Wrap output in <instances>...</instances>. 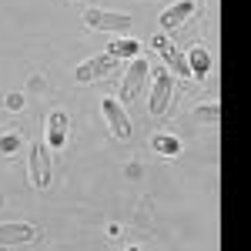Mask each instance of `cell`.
I'll use <instances>...</instances> for the list:
<instances>
[{
	"label": "cell",
	"mask_w": 251,
	"mask_h": 251,
	"mask_svg": "<svg viewBox=\"0 0 251 251\" xmlns=\"http://www.w3.org/2000/svg\"><path fill=\"white\" fill-rule=\"evenodd\" d=\"M84 24L91 30H104V34H127L134 20L127 14H114V10H97V7H87L84 10Z\"/></svg>",
	"instance_id": "6da1fadb"
},
{
	"label": "cell",
	"mask_w": 251,
	"mask_h": 251,
	"mask_svg": "<svg viewBox=\"0 0 251 251\" xmlns=\"http://www.w3.org/2000/svg\"><path fill=\"white\" fill-rule=\"evenodd\" d=\"M27 171H30V184L44 191L47 184H50V151H47V144H34L30 148V164H27Z\"/></svg>",
	"instance_id": "7a4b0ae2"
},
{
	"label": "cell",
	"mask_w": 251,
	"mask_h": 251,
	"mask_svg": "<svg viewBox=\"0 0 251 251\" xmlns=\"http://www.w3.org/2000/svg\"><path fill=\"white\" fill-rule=\"evenodd\" d=\"M100 111H104V121H107L111 134L114 137H131V121H127V111H124L121 100L104 97V100H100Z\"/></svg>",
	"instance_id": "3957f363"
},
{
	"label": "cell",
	"mask_w": 251,
	"mask_h": 251,
	"mask_svg": "<svg viewBox=\"0 0 251 251\" xmlns=\"http://www.w3.org/2000/svg\"><path fill=\"white\" fill-rule=\"evenodd\" d=\"M171 74L168 71H157L154 74V91H151V100H148V111L151 117H161L168 111V104H171Z\"/></svg>",
	"instance_id": "277c9868"
},
{
	"label": "cell",
	"mask_w": 251,
	"mask_h": 251,
	"mask_svg": "<svg viewBox=\"0 0 251 251\" xmlns=\"http://www.w3.org/2000/svg\"><path fill=\"white\" fill-rule=\"evenodd\" d=\"M111 71H117V57L100 54V57H91V60L80 64L77 67V80L80 84H91V80H97V77H107Z\"/></svg>",
	"instance_id": "5b68a950"
},
{
	"label": "cell",
	"mask_w": 251,
	"mask_h": 251,
	"mask_svg": "<svg viewBox=\"0 0 251 251\" xmlns=\"http://www.w3.org/2000/svg\"><path fill=\"white\" fill-rule=\"evenodd\" d=\"M151 44L157 47V54L164 57V64H168L171 71H177V77H191V71H188V57H184L168 37H151Z\"/></svg>",
	"instance_id": "8992f818"
},
{
	"label": "cell",
	"mask_w": 251,
	"mask_h": 251,
	"mask_svg": "<svg viewBox=\"0 0 251 251\" xmlns=\"http://www.w3.org/2000/svg\"><path fill=\"white\" fill-rule=\"evenodd\" d=\"M144 80H148V60L131 57V67L124 74V100H134L141 94V87H144Z\"/></svg>",
	"instance_id": "52a82bcc"
},
{
	"label": "cell",
	"mask_w": 251,
	"mask_h": 251,
	"mask_svg": "<svg viewBox=\"0 0 251 251\" xmlns=\"http://www.w3.org/2000/svg\"><path fill=\"white\" fill-rule=\"evenodd\" d=\"M194 10H198L194 0H177V3H171V7L161 14V27H164V30H177L181 24H188V20L194 17Z\"/></svg>",
	"instance_id": "ba28073f"
},
{
	"label": "cell",
	"mask_w": 251,
	"mask_h": 251,
	"mask_svg": "<svg viewBox=\"0 0 251 251\" xmlns=\"http://www.w3.org/2000/svg\"><path fill=\"white\" fill-rule=\"evenodd\" d=\"M37 238V228L27 221H7L0 225V245H27Z\"/></svg>",
	"instance_id": "9c48e42d"
},
{
	"label": "cell",
	"mask_w": 251,
	"mask_h": 251,
	"mask_svg": "<svg viewBox=\"0 0 251 251\" xmlns=\"http://www.w3.org/2000/svg\"><path fill=\"white\" fill-rule=\"evenodd\" d=\"M64 141H67V114L50 111V117H47V148H64Z\"/></svg>",
	"instance_id": "30bf717a"
},
{
	"label": "cell",
	"mask_w": 251,
	"mask_h": 251,
	"mask_svg": "<svg viewBox=\"0 0 251 251\" xmlns=\"http://www.w3.org/2000/svg\"><path fill=\"white\" fill-rule=\"evenodd\" d=\"M188 71H191L194 77H204L208 71H211V54L198 44V47H191V54H188Z\"/></svg>",
	"instance_id": "8fae6325"
},
{
	"label": "cell",
	"mask_w": 251,
	"mask_h": 251,
	"mask_svg": "<svg viewBox=\"0 0 251 251\" xmlns=\"http://www.w3.org/2000/svg\"><path fill=\"white\" fill-rule=\"evenodd\" d=\"M151 148H154L157 154H181V141L174 134H157L154 141H151Z\"/></svg>",
	"instance_id": "7c38bea8"
},
{
	"label": "cell",
	"mask_w": 251,
	"mask_h": 251,
	"mask_svg": "<svg viewBox=\"0 0 251 251\" xmlns=\"http://www.w3.org/2000/svg\"><path fill=\"white\" fill-rule=\"evenodd\" d=\"M107 54H111V57H137V54H141V44H137V40H114Z\"/></svg>",
	"instance_id": "4fadbf2b"
},
{
	"label": "cell",
	"mask_w": 251,
	"mask_h": 251,
	"mask_svg": "<svg viewBox=\"0 0 251 251\" xmlns=\"http://www.w3.org/2000/svg\"><path fill=\"white\" fill-rule=\"evenodd\" d=\"M218 114H221V107H218V104H201V107H194V117H198V121H208V124H218Z\"/></svg>",
	"instance_id": "5bb4252c"
},
{
	"label": "cell",
	"mask_w": 251,
	"mask_h": 251,
	"mask_svg": "<svg viewBox=\"0 0 251 251\" xmlns=\"http://www.w3.org/2000/svg\"><path fill=\"white\" fill-rule=\"evenodd\" d=\"M20 148V134H3L0 137V154H14Z\"/></svg>",
	"instance_id": "9a60e30c"
},
{
	"label": "cell",
	"mask_w": 251,
	"mask_h": 251,
	"mask_svg": "<svg viewBox=\"0 0 251 251\" xmlns=\"http://www.w3.org/2000/svg\"><path fill=\"white\" fill-rule=\"evenodd\" d=\"M7 107L20 111V107H24V94H10V97H7Z\"/></svg>",
	"instance_id": "2e32d148"
}]
</instances>
